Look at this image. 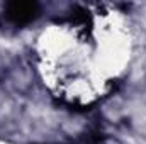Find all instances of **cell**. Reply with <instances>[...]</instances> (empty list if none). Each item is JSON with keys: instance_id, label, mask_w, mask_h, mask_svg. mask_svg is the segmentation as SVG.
<instances>
[{"instance_id": "cell-1", "label": "cell", "mask_w": 146, "mask_h": 144, "mask_svg": "<svg viewBox=\"0 0 146 144\" xmlns=\"http://www.w3.org/2000/svg\"><path fill=\"white\" fill-rule=\"evenodd\" d=\"M5 14L14 22L29 20V19L34 17V14H37V5L36 3H27V2H14V3L7 5Z\"/></svg>"}]
</instances>
